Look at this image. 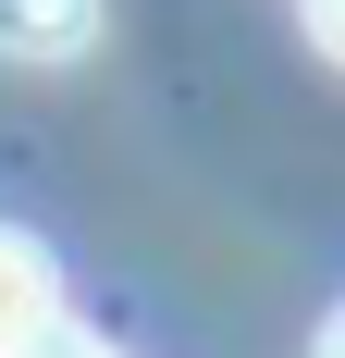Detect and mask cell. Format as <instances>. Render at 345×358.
<instances>
[{
  "label": "cell",
  "mask_w": 345,
  "mask_h": 358,
  "mask_svg": "<svg viewBox=\"0 0 345 358\" xmlns=\"http://www.w3.org/2000/svg\"><path fill=\"white\" fill-rule=\"evenodd\" d=\"M25 346H50V248L0 222V358H25Z\"/></svg>",
  "instance_id": "2"
},
{
  "label": "cell",
  "mask_w": 345,
  "mask_h": 358,
  "mask_svg": "<svg viewBox=\"0 0 345 358\" xmlns=\"http://www.w3.org/2000/svg\"><path fill=\"white\" fill-rule=\"evenodd\" d=\"M309 358H345V309H333V322H321V346H309Z\"/></svg>",
  "instance_id": "5"
},
{
  "label": "cell",
  "mask_w": 345,
  "mask_h": 358,
  "mask_svg": "<svg viewBox=\"0 0 345 358\" xmlns=\"http://www.w3.org/2000/svg\"><path fill=\"white\" fill-rule=\"evenodd\" d=\"M99 37V0H0V62H87Z\"/></svg>",
  "instance_id": "1"
},
{
  "label": "cell",
  "mask_w": 345,
  "mask_h": 358,
  "mask_svg": "<svg viewBox=\"0 0 345 358\" xmlns=\"http://www.w3.org/2000/svg\"><path fill=\"white\" fill-rule=\"evenodd\" d=\"M25 358H111V346H87V334H50V346H25Z\"/></svg>",
  "instance_id": "4"
},
{
  "label": "cell",
  "mask_w": 345,
  "mask_h": 358,
  "mask_svg": "<svg viewBox=\"0 0 345 358\" xmlns=\"http://www.w3.org/2000/svg\"><path fill=\"white\" fill-rule=\"evenodd\" d=\"M309 37H321V50L345 62V0H309Z\"/></svg>",
  "instance_id": "3"
}]
</instances>
